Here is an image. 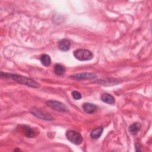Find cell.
Instances as JSON below:
<instances>
[{
    "mask_svg": "<svg viewBox=\"0 0 152 152\" xmlns=\"http://www.w3.org/2000/svg\"><path fill=\"white\" fill-rule=\"evenodd\" d=\"M3 74L5 75L4 77H10L12 80H15V81H17L20 84L26 85L27 86L36 88V87H39V86H40V84L38 83H37L36 81H35L34 80H33L31 78H27L26 77L23 76V75H17V74H8V73H3Z\"/></svg>",
    "mask_w": 152,
    "mask_h": 152,
    "instance_id": "6da1fadb",
    "label": "cell"
},
{
    "mask_svg": "<svg viewBox=\"0 0 152 152\" xmlns=\"http://www.w3.org/2000/svg\"><path fill=\"white\" fill-rule=\"evenodd\" d=\"M73 55L76 59L82 61L91 60L93 57L91 52L84 49H79L74 51Z\"/></svg>",
    "mask_w": 152,
    "mask_h": 152,
    "instance_id": "7a4b0ae2",
    "label": "cell"
},
{
    "mask_svg": "<svg viewBox=\"0 0 152 152\" xmlns=\"http://www.w3.org/2000/svg\"><path fill=\"white\" fill-rule=\"evenodd\" d=\"M66 136L69 141L76 145L80 144L83 141L81 135L74 131H68L66 134Z\"/></svg>",
    "mask_w": 152,
    "mask_h": 152,
    "instance_id": "3957f363",
    "label": "cell"
},
{
    "mask_svg": "<svg viewBox=\"0 0 152 152\" xmlns=\"http://www.w3.org/2000/svg\"><path fill=\"white\" fill-rule=\"evenodd\" d=\"M46 104L50 108L60 111V112H66L68 110V107L62 103L56 101V100H49L46 102Z\"/></svg>",
    "mask_w": 152,
    "mask_h": 152,
    "instance_id": "277c9868",
    "label": "cell"
},
{
    "mask_svg": "<svg viewBox=\"0 0 152 152\" xmlns=\"http://www.w3.org/2000/svg\"><path fill=\"white\" fill-rule=\"evenodd\" d=\"M96 75L93 73H80L72 75L71 78L77 79V80H87V79H93L96 78Z\"/></svg>",
    "mask_w": 152,
    "mask_h": 152,
    "instance_id": "5b68a950",
    "label": "cell"
},
{
    "mask_svg": "<svg viewBox=\"0 0 152 152\" xmlns=\"http://www.w3.org/2000/svg\"><path fill=\"white\" fill-rule=\"evenodd\" d=\"M31 113L37 118H39L42 119L52 120L53 119V118L49 114L44 113L43 112L40 110L38 109H33L31 110Z\"/></svg>",
    "mask_w": 152,
    "mask_h": 152,
    "instance_id": "8992f818",
    "label": "cell"
},
{
    "mask_svg": "<svg viewBox=\"0 0 152 152\" xmlns=\"http://www.w3.org/2000/svg\"><path fill=\"white\" fill-rule=\"evenodd\" d=\"M71 46V42L67 39H62L58 43V48L62 51H68Z\"/></svg>",
    "mask_w": 152,
    "mask_h": 152,
    "instance_id": "52a82bcc",
    "label": "cell"
},
{
    "mask_svg": "<svg viewBox=\"0 0 152 152\" xmlns=\"http://www.w3.org/2000/svg\"><path fill=\"white\" fill-rule=\"evenodd\" d=\"M83 109L84 111L88 114L93 113L94 112L96 109H97V106L93 104V103H86L83 104Z\"/></svg>",
    "mask_w": 152,
    "mask_h": 152,
    "instance_id": "ba28073f",
    "label": "cell"
},
{
    "mask_svg": "<svg viewBox=\"0 0 152 152\" xmlns=\"http://www.w3.org/2000/svg\"><path fill=\"white\" fill-rule=\"evenodd\" d=\"M101 100L103 102L109 104H114L115 102V99L114 97L109 93H104L102 94V96H101Z\"/></svg>",
    "mask_w": 152,
    "mask_h": 152,
    "instance_id": "9c48e42d",
    "label": "cell"
},
{
    "mask_svg": "<svg viewBox=\"0 0 152 152\" xmlns=\"http://www.w3.org/2000/svg\"><path fill=\"white\" fill-rule=\"evenodd\" d=\"M42 64L45 66H48L51 63V59L49 55L47 54H43L40 58Z\"/></svg>",
    "mask_w": 152,
    "mask_h": 152,
    "instance_id": "30bf717a",
    "label": "cell"
},
{
    "mask_svg": "<svg viewBox=\"0 0 152 152\" xmlns=\"http://www.w3.org/2000/svg\"><path fill=\"white\" fill-rule=\"evenodd\" d=\"M103 128L102 127H99V128H97L93 129L91 131V134H90L91 137L93 139L99 138L101 136V135L103 132Z\"/></svg>",
    "mask_w": 152,
    "mask_h": 152,
    "instance_id": "8fae6325",
    "label": "cell"
},
{
    "mask_svg": "<svg viewBox=\"0 0 152 152\" xmlns=\"http://www.w3.org/2000/svg\"><path fill=\"white\" fill-rule=\"evenodd\" d=\"M140 128L141 125L139 123H134L130 125V126L128 128V130L131 134L135 135L138 132V131L140 129Z\"/></svg>",
    "mask_w": 152,
    "mask_h": 152,
    "instance_id": "7c38bea8",
    "label": "cell"
},
{
    "mask_svg": "<svg viewBox=\"0 0 152 152\" xmlns=\"http://www.w3.org/2000/svg\"><path fill=\"white\" fill-rule=\"evenodd\" d=\"M23 129L26 137L28 138H32L34 136V131L30 127L27 125H24L23 126Z\"/></svg>",
    "mask_w": 152,
    "mask_h": 152,
    "instance_id": "4fadbf2b",
    "label": "cell"
},
{
    "mask_svg": "<svg viewBox=\"0 0 152 152\" xmlns=\"http://www.w3.org/2000/svg\"><path fill=\"white\" fill-rule=\"evenodd\" d=\"M65 68L61 65V64H57L55 65V67H54V72L57 75H62L64 72H65Z\"/></svg>",
    "mask_w": 152,
    "mask_h": 152,
    "instance_id": "5bb4252c",
    "label": "cell"
},
{
    "mask_svg": "<svg viewBox=\"0 0 152 152\" xmlns=\"http://www.w3.org/2000/svg\"><path fill=\"white\" fill-rule=\"evenodd\" d=\"M72 96L75 100L81 99V97H82L81 94L80 92L77 91H72Z\"/></svg>",
    "mask_w": 152,
    "mask_h": 152,
    "instance_id": "9a60e30c",
    "label": "cell"
}]
</instances>
